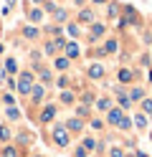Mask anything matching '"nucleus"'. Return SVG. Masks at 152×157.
Listing matches in <instances>:
<instances>
[{
    "label": "nucleus",
    "mask_w": 152,
    "mask_h": 157,
    "mask_svg": "<svg viewBox=\"0 0 152 157\" xmlns=\"http://www.w3.org/2000/svg\"><path fill=\"white\" fill-rule=\"evenodd\" d=\"M114 94H117V106H119L122 112H129L132 109V101H129V96H127V89H124V86H117Z\"/></svg>",
    "instance_id": "9"
},
{
    "label": "nucleus",
    "mask_w": 152,
    "mask_h": 157,
    "mask_svg": "<svg viewBox=\"0 0 152 157\" xmlns=\"http://www.w3.org/2000/svg\"><path fill=\"white\" fill-rule=\"evenodd\" d=\"M74 117H79V119H84V122H89L94 114H91V106L79 104V101H76V106H74Z\"/></svg>",
    "instance_id": "20"
},
{
    "label": "nucleus",
    "mask_w": 152,
    "mask_h": 157,
    "mask_svg": "<svg viewBox=\"0 0 152 157\" xmlns=\"http://www.w3.org/2000/svg\"><path fill=\"white\" fill-rule=\"evenodd\" d=\"M119 13H122V5H119V3H111V0H109V5H107V15H109V18H117Z\"/></svg>",
    "instance_id": "35"
},
{
    "label": "nucleus",
    "mask_w": 152,
    "mask_h": 157,
    "mask_svg": "<svg viewBox=\"0 0 152 157\" xmlns=\"http://www.w3.org/2000/svg\"><path fill=\"white\" fill-rule=\"evenodd\" d=\"M150 124H152V114H150Z\"/></svg>",
    "instance_id": "54"
},
{
    "label": "nucleus",
    "mask_w": 152,
    "mask_h": 157,
    "mask_svg": "<svg viewBox=\"0 0 152 157\" xmlns=\"http://www.w3.org/2000/svg\"><path fill=\"white\" fill-rule=\"evenodd\" d=\"M43 99H46V86H43V84H36L33 91H30V104H33V106H41Z\"/></svg>",
    "instance_id": "13"
},
{
    "label": "nucleus",
    "mask_w": 152,
    "mask_h": 157,
    "mask_svg": "<svg viewBox=\"0 0 152 157\" xmlns=\"http://www.w3.org/2000/svg\"><path fill=\"white\" fill-rule=\"evenodd\" d=\"M15 81H18L15 91H18L20 96H30V91H33V86H36V74H33V68H25V71H20Z\"/></svg>",
    "instance_id": "2"
},
{
    "label": "nucleus",
    "mask_w": 152,
    "mask_h": 157,
    "mask_svg": "<svg viewBox=\"0 0 152 157\" xmlns=\"http://www.w3.org/2000/svg\"><path fill=\"white\" fill-rule=\"evenodd\" d=\"M20 33H23L25 41H38V38H41V28L38 25H23V31H20Z\"/></svg>",
    "instance_id": "22"
},
{
    "label": "nucleus",
    "mask_w": 152,
    "mask_h": 157,
    "mask_svg": "<svg viewBox=\"0 0 152 157\" xmlns=\"http://www.w3.org/2000/svg\"><path fill=\"white\" fill-rule=\"evenodd\" d=\"M150 61H152V51H150Z\"/></svg>",
    "instance_id": "52"
},
{
    "label": "nucleus",
    "mask_w": 152,
    "mask_h": 157,
    "mask_svg": "<svg viewBox=\"0 0 152 157\" xmlns=\"http://www.w3.org/2000/svg\"><path fill=\"white\" fill-rule=\"evenodd\" d=\"M132 129H134V124H132V117H127V114H124V119L119 122L117 132H124V134H127V132H132Z\"/></svg>",
    "instance_id": "31"
},
{
    "label": "nucleus",
    "mask_w": 152,
    "mask_h": 157,
    "mask_svg": "<svg viewBox=\"0 0 152 157\" xmlns=\"http://www.w3.org/2000/svg\"><path fill=\"white\" fill-rule=\"evenodd\" d=\"M58 101H61V106H74L76 101H79V91H74V89H64L58 94Z\"/></svg>",
    "instance_id": "11"
},
{
    "label": "nucleus",
    "mask_w": 152,
    "mask_h": 157,
    "mask_svg": "<svg viewBox=\"0 0 152 157\" xmlns=\"http://www.w3.org/2000/svg\"><path fill=\"white\" fill-rule=\"evenodd\" d=\"M94 5H109V0H91Z\"/></svg>",
    "instance_id": "44"
},
{
    "label": "nucleus",
    "mask_w": 152,
    "mask_h": 157,
    "mask_svg": "<svg viewBox=\"0 0 152 157\" xmlns=\"http://www.w3.org/2000/svg\"><path fill=\"white\" fill-rule=\"evenodd\" d=\"M56 3H53V0H51V3H43V13H51V15H53V10H56Z\"/></svg>",
    "instance_id": "42"
},
{
    "label": "nucleus",
    "mask_w": 152,
    "mask_h": 157,
    "mask_svg": "<svg viewBox=\"0 0 152 157\" xmlns=\"http://www.w3.org/2000/svg\"><path fill=\"white\" fill-rule=\"evenodd\" d=\"M53 21L61 25V23H66L68 21V10H66V8H56V10H53Z\"/></svg>",
    "instance_id": "32"
},
{
    "label": "nucleus",
    "mask_w": 152,
    "mask_h": 157,
    "mask_svg": "<svg viewBox=\"0 0 152 157\" xmlns=\"http://www.w3.org/2000/svg\"><path fill=\"white\" fill-rule=\"evenodd\" d=\"M124 157H134V152H127V155H124Z\"/></svg>",
    "instance_id": "50"
},
{
    "label": "nucleus",
    "mask_w": 152,
    "mask_h": 157,
    "mask_svg": "<svg viewBox=\"0 0 152 157\" xmlns=\"http://www.w3.org/2000/svg\"><path fill=\"white\" fill-rule=\"evenodd\" d=\"M13 137H15V129L8 122H0V144H10Z\"/></svg>",
    "instance_id": "12"
},
{
    "label": "nucleus",
    "mask_w": 152,
    "mask_h": 157,
    "mask_svg": "<svg viewBox=\"0 0 152 157\" xmlns=\"http://www.w3.org/2000/svg\"><path fill=\"white\" fill-rule=\"evenodd\" d=\"M28 157H43V155H41V152H36V155H28Z\"/></svg>",
    "instance_id": "49"
},
{
    "label": "nucleus",
    "mask_w": 152,
    "mask_h": 157,
    "mask_svg": "<svg viewBox=\"0 0 152 157\" xmlns=\"http://www.w3.org/2000/svg\"><path fill=\"white\" fill-rule=\"evenodd\" d=\"M0 109H3V101H0Z\"/></svg>",
    "instance_id": "55"
},
{
    "label": "nucleus",
    "mask_w": 152,
    "mask_h": 157,
    "mask_svg": "<svg viewBox=\"0 0 152 157\" xmlns=\"http://www.w3.org/2000/svg\"><path fill=\"white\" fill-rule=\"evenodd\" d=\"M132 124H134V129H137V132H145L147 127H150V117H147V114H142V112L137 109L134 117H132Z\"/></svg>",
    "instance_id": "15"
},
{
    "label": "nucleus",
    "mask_w": 152,
    "mask_h": 157,
    "mask_svg": "<svg viewBox=\"0 0 152 157\" xmlns=\"http://www.w3.org/2000/svg\"><path fill=\"white\" fill-rule=\"evenodd\" d=\"M94 106H96V112H104L107 114L111 106H114V101H111V96H96V104Z\"/></svg>",
    "instance_id": "24"
},
{
    "label": "nucleus",
    "mask_w": 152,
    "mask_h": 157,
    "mask_svg": "<svg viewBox=\"0 0 152 157\" xmlns=\"http://www.w3.org/2000/svg\"><path fill=\"white\" fill-rule=\"evenodd\" d=\"M5 3H8V8H13V5L18 3V0H5Z\"/></svg>",
    "instance_id": "46"
},
{
    "label": "nucleus",
    "mask_w": 152,
    "mask_h": 157,
    "mask_svg": "<svg viewBox=\"0 0 152 157\" xmlns=\"http://www.w3.org/2000/svg\"><path fill=\"white\" fill-rule=\"evenodd\" d=\"M68 66H71V61H68L66 56H56V58H53V68H56L58 74H66Z\"/></svg>",
    "instance_id": "25"
},
{
    "label": "nucleus",
    "mask_w": 152,
    "mask_h": 157,
    "mask_svg": "<svg viewBox=\"0 0 152 157\" xmlns=\"http://www.w3.org/2000/svg\"><path fill=\"white\" fill-rule=\"evenodd\" d=\"M86 124H89V129H91V132H96V134H101V132L107 129V122L101 119V117H96V114L91 117V119H89Z\"/></svg>",
    "instance_id": "21"
},
{
    "label": "nucleus",
    "mask_w": 152,
    "mask_h": 157,
    "mask_svg": "<svg viewBox=\"0 0 152 157\" xmlns=\"http://www.w3.org/2000/svg\"><path fill=\"white\" fill-rule=\"evenodd\" d=\"M124 155H127V150H124L119 142H111L109 150H107V157H124Z\"/></svg>",
    "instance_id": "27"
},
{
    "label": "nucleus",
    "mask_w": 152,
    "mask_h": 157,
    "mask_svg": "<svg viewBox=\"0 0 152 157\" xmlns=\"http://www.w3.org/2000/svg\"><path fill=\"white\" fill-rule=\"evenodd\" d=\"M134 157H152V155H147L145 150H134Z\"/></svg>",
    "instance_id": "43"
},
{
    "label": "nucleus",
    "mask_w": 152,
    "mask_h": 157,
    "mask_svg": "<svg viewBox=\"0 0 152 157\" xmlns=\"http://www.w3.org/2000/svg\"><path fill=\"white\" fill-rule=\"evenodd\" d=\"M66 31H68V36H71V38H79L81 28H79V23H68V25H66Z\"/></svg>",
    "instance_id": "40"
},
{
    "label": "nucleus",
    "mask_w": 152,
    "mask_h": 157,
    "mask_svg": "<svg viewBox=\"0 0 152 157\" xmlns=\"http://www.w3.org/2000/svg\"><path fill=\"white\" fill-rule=\"evenodd\" d=\"M96 21V15H94V10L91 8H81V10L76 13V23H86V25H91Z\"/></svg>",
    "instance_id": "18"
},
{
    "label": "nucleus",
    "mask_w": 152,
    "mask_h": 157,
    "mask_svg": "<svg viewBox=\"0 0 152 157\" xmlns=\"http://www.w3.org/2000/svg\"><path fill=\"white\" fill-rule=\"evenodd\" d=\"M79 144L84 147V150H89L91 155H96V137H89L86 134V137H81V140H79Z\"/></svg>",
    "instance_id": "26"
},
{
    "label": "nucleus",
    "mask_w": 152,
    "mask_h": 157,
    "mask_svg": "<svg viewBox=\"0 0 152 157\" xmlns=\"http://www.w3.org/2000/svg\"><path fill=\"white\" fill-rule=\"evenodd\" d=\"M104 36H107V25H104V23H96V21H94V23L89 25V41H91V43H96L99 38H104Z\"/></svg>",
    "instance_id": "10"
},
{
    "label": "nucleus",
    "mask_w": 152,
    "mask_h": 157,
    "mask_svg": "<svg viewBox=\"0 0 152 157\" xmlns=\"http://www.w3.org/2000/svg\"><path fill=\"white\" fill-rule=\"evenodd\" d=\"M56 3H61V0H56Z\"/></svg>",
    "instance_id": "56"
},
{
    "label": "nucleus",
    "mask_w": 152,
    "mask_h": 157,
    "mask_svg": "<svg viewBox=\"0 0 152 157\" xmlns=\"http://www.w3.org/2000/svg\"><path fill=\"white\" fill-rule=\"evenodd\" d=\"M28 21L38 25L41 21H43V8H38V5L36 8H28Z\"/></svg>",
    "instance_id": "28"
},
{
    "label": "nucleus",
    "mask_w": 152,
    "mask_h": 157,
    "mask_svg": "<svg viewBox=\"0 0 152 157\" xmlns=\"http://www.w3.org/2000/svg\"><path fill=\"white\" fill-rule=\"evenodd\" d=\"M79 104L94 106V104H96V94H94V91H81V96H79Z\"/></svg>",
    "instance_id": "30"
},
{
    "label": "nucleus",
    "mask_w": 152,
    "mask_h": 157,
    "mask_svg": "<svg viewBox=\"0 0 152 157\" xmlns=\"http://www.w3.org/2000/svg\"><path fill=\"white\" fill-rule=\"evenodd\" d=\"M0 157H28V155H25V147L10 142V144H0Z\"/></svg>",
    "instance_id": "4"
},
{
    "label": "nucleus",
    "mask_w": 152,
    "mask_h": 157,
    "mask_svg": "<svg viewBox=\"0 0 152 157\" xmlns=\"http://www.w3.org/2000/svg\"><path fill=\"white\" fill-rule=\"evenodd\" d=\"M86 76L91 78V81H99V78H104V66H101L99 61H94V63L86 68Z\"/></svg>",
    "instance_id": "19"
},
{
    "label": "nucleus",
    "mask_w": 152,
    "mask_h": 157,
    "mask_svg": "<svg viewBox=\"0 0 152 157\" xmlns=\"http://www.w3.org/2000/svg\"><path fill=\"white\" fill-rule=\"evenodd\" d=\"M64 127H66V132H68L71 137H74V134L79 137L81 132H84V127H86V122H84V119H79V117H68V119L64 122Z\"/></svg>",
    "instance_id": "5"
},
{
    "label": "nucleus",
    "mask_w": 152,
    "mask_h": 157,
    "mask_svg": "<svg viewBox=\"0 0 152 157\" xmlns=\"http://www.w3.org/2000/svg\"><path fill=\"white\" fill-rule=\"evenodd\" d=\"M0 101H3V106H13V104H15V96L10 94V91H5L3 96H0Z\"/></svg>",
    "instance_id": "39"
},
{
    "label": "nucleus",
    "mask_w": 152,
    "mask_h": 157,
    "mask_svg": "<svg viewBox=\"0 0 152 157\" xmlns=\"http://www.w3.org/2000/svg\"><path fill=\"white\" fill-rule=\"evenodd\" d=\"M101 48H104V53H107V56H111V53H117V51H119V41H117V38H107Z\"/></svg>",
    "instance_id": "29"
},
{
    "label": "nucleus",
    "mask_w": 152,
    "mask_h": 157,
    "mask_svg": "<svg viewBox=\"0 0 152 157\" xmlns=\"http://www.w3.org/2000/svg\"><path fill=\"white\" fill-rule=\"evenodd\" d=\"M127 96H129V101L132 104H137V101H142L145 99V89H142V86H129V91H127Z\"/></svg>",
    "instance_id": "23"
},
{
    "label": "nucleus",
    "mask_w": 152,
    "mask_h": 157,
    "mask_svg": "<svg viewBox=\"0 0 152 157\" xmlns=\"http://www.w3.org/2000/svg\"><path fill=\"white\" fill-rule=\"evenodd\" d=\"M3 112H5V122H8V124L23 119V112L18 109V104H13V106H3Z\"/></svg>",
    "instance_id": "14"
},
{
    "label": "nucleus",
    "mask_w": 152,
    "mask_h": 157,
    "mask_svg": "<svg viewBox=\"0 0 152 157\" xmlns=\"http://www.w3.org/2000/svg\"><path fill=\"white\" fill-rule=\"evenodd\" d=\"M48 140H51V147H53V150L64 152V150L71 147V140H74V137L66 132L64 122H53V124H51V129H48Z\"/></svg>",
    "instance_id": "1"
},
{
    "label": "nucleus",
    "mask_w": 152,
    "mask_h": 157,
    "mask_svg": "<svg viewBox=\"0 0 152 157\" xmlns=\"http://www.w3.org/2000/svg\"><path fill=\"white\" fill-rule=\"evenodd\" d=\"M13 142H15V144H20V147H30V144L36 142V134H33V132H28V129H15Z\"/></svg>",
    "instance_id": "7"
},
{
    "label": "nucleus",
    "mask_w": 152,
    "mask_h": 157,
    "mask_svg": "<svg viewBox=\"0 0 152 157\" xmlns=\"http://www.w3.org/2000/svg\"><path fill=\"white\" fill-rule=\"evenodd\" d=\"M5 71H8V74H18V61H15L13 56L5 58Z\"/></svg>",
    "instance_id": "37"
},
{
    "label": "nucleus",
    "mask_w": 152,
    "mask_h": 157,
    "mask_svg": "<svg viewBox=\"0 0 152 157\" xmlns=\"http://www.w3.org/2000/svg\"><path fill=\"white\" fill-rule=\"evenodd\" d=\"M124 114H127V112H122L119 106H111V109L107 112V119H104V122H107V127H111V129H117V127H119V122L124 119Z\"/></svg>",
    "instance_id": "6"
},
{
    "label": "nucleus",
    "mask_w": 152,
    "mask_h": 157,
    "mask_svg": "<svg viewBox=\"0 0 152 157\" xmlns=\"http://www.w3.org/2000/svg\"><path fill=\"white\" fill-rule=\"evenodd\" d=\"M117 81L122 86H129L132 81H134V68H119L117 71Z\"/></svg>",
    "instance_id": "16"
},
{
    "label": "nucleus",
    "mask_w": 152,
    "mask_h": 157,
    "mask_svg": "<svg viewBox=\"0 0 152 157\" xmlns=\"http://www.w3.org/2000/svg\"><path fill=\"white\" fill-rule=\"evenodd\" d=\"M147 78H150V84H152V68H150V74H147Z\"/></svg>",
    "instance_id": "48"
},
{
    "label": "nucleus",
    "mask_w": 152,
    "mask_h": 157,
    "mask_svg": "<svg viewBox=\"0 0 152 157\" xmlns=\"http://www.w3.org/2000/svg\"><path fill=\"white\" fill-rule=\"evenodd\" d=\"M64 56L68 58V61L79 58V56H81V48H79V43H76V41H66V46H64Z\"/></svg>",
    "instance_id": "17"
},
{
    "label": "nucleus",
    "mask_w": 152,
    "mask_h": 157,
    "mask_svg": "<svg viewBox=\"0 0 152 157\" xmlns=\"http://www.w3.org/2000/svg\"><path fill=\"white\" fill-rule=\"evenodd\" d=\"M58 114V104H43L38 112V124H53Z\"/></svg>",
    "instance_id": "3"
},
{
    "label": "nucleus",
    "mask_w": 152,
    "mask_h": 157,
    "mask_svg": "<svg viewBox=\"0 0 152 157\" xmlns=\"http://www.w3.org/2000/svg\"><path fill=\"white\" fill-rule=\"evenodd\" d=\"M74 3H76V5H84V3H86V0H74Z\"/></svg>",
    "instance_id": "47"
},
{
    "label": "nucleus",
    "mask_w": 152,
    "mask_h": 157,
    "mask_svg": "<svg viewBox=\"0 0 152 157\" xmlns=\"http://www.w3.org/2000/svg\"><path fill=\"white\" fill-rule=\"evenodd\" d=\"M33 74L38 76V84H43V86H48V84H53V81H56L53 71H51V68H46V66H36V68H33Z\"/></svg>",
    "instance_id": "8"
},
{
    "label": "nucleus",
    "mask_w": 152,
    "mask_h": 157,
    "mask_svg": "<svg viewBox=\"0 0 152 157\" xmlns=\"http://www.w3.org/2000/svg\"><path fill=\"white\" fill-rule=\"evenodd\" d=\"M150 140H152V129H150Z\"/></svg>",
    "instance_id": "53"
},
{
    "label": "nucleus",
    "mask_w": 152,
    "mask_h": 157,
    "mask_svg": "<svg viewBox=\"0 0 152 157\" xmlns=\"http://www.w3.org/2000/svg\"><path fill=\"white\" fill-rule=\"evenodd\" d=\"M30 3H33V5H43L46 0H30Z\"/></svg>",
    "instance_id": "45"
},
{
    "label": "nucleus",
    "mask_w": 152,
    "mask_h": 157,
    "mask_svg": "<svg viewBox=\"0 0 152 157\" xmlns=\"http://www.w3.org/2000/svg\"><path fill=\"white\" fill-rule=\"evenodd\" d=\"M139 112H142V114H147V117L152 114V99H150V96H145V99L139 101Z\"/></svg>",
    "instance_id": "36"
},
{
    "label": "nucleus",
    "mask_w": 152,
    "mask_h": 157,
    "mask_svg": "<svg viewBox=\"0 0 152 157\" xmlns=\"http://www.w3.org/2000/svg\"><path fill=\"white\" fill-rule=\"evenodd\" d=\"M58 51H61V48L56 46V41H46V43H43V53H46V56H53V58H56Z\"/></svg>",
    "instance_id": "33"
},
{
    "label": "nucleus",
    "mask_w": 152,
    "mask_h": 157,
    "mask_svg": "<svg viewBox=\"0 0 152 157\" xmlns=\"http://www.w3.org/2000/svg\"><path fill=\"white\" fill-rule=\"evenodd\" d=\"M56 86H58L61 91H64V89H68V86H71V78H68L66 74H61V76L56 78Z\"/></svg>",
    "instance_id": "38"
},
{
    "label": "nucleus",
    "mask_w": 152,
    "mask_h": 157,
    "mask_svg": "<svg viewBox=\"0 0 152 157\" xmlns=\"http://www.w3.org/2000/svg\"><path fill=\"white\" fill-rule=\"evenodd\" d=\"M71 157H91V152H89V150H84V147L76 142L74 147H71Z\"/></svg>",
    "instance_id": "34"
},
{
    "label": "nucleus",
    "mask_w": 152,
    "mask_h": 157,
    "mask_svg": "<svg viewBox=\"0 0 152 157\" xmlns=\"http://www.w3.org/2000/svg\"><path fill=\"white\" fill-rule=\"evenodd\" d=\"M3 51H5V46H3V43H0V53H3Z\"/></svg>",
    "instance_id": "51"
},
{
    "label": "nucleus",
    "mask_w": 152,
    "mask_h": 157,
    "mask_svg": "<svg viewBox=\"0 0 152 157\" xmlns=\"http://www.w3.org/2000/svg\"><path fill=\"white\" fill-rule=\"evenodd\" d=\"M122 147H124L127 152H134V150H137V144H134V140H124V142H122Z\"/></svg>",
    "instance_id": "41"
}]
</instances>
